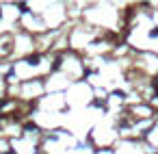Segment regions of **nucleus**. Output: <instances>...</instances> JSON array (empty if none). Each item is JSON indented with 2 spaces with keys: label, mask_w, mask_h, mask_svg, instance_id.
Instances as JSON below:
<instances>
[{
  "label": "nucleus",
  "mask_w": 158,
  "mask_h": 154,
  "mask_svg": "<svg viewBox=\"0 0 158 154\" xmlns=\"http://www.w3.org/2000/svg\"><path fill=\"white\" fill-rule=\"evenodd\" d=\"M28 61H30V63H39V54H30Z\"/></svg>",
  "instance_id": "f257e3e1"
},
{
  "label": "nucleus",
  "mask_w": 158,
  "mask_h": 154,
  "mask_svg": "<svg viewBox=\"0 0 158 154\" xmlns=\"http://www.w3.org/2000/svg\"><path fill=\"white\" fill-rule=\"evenodd\" d=\"M150 35H152V37H158V28H154V31L150 33Z\"/></svg>",
  "instance_id": "f03ea898"
}]
</instances>
